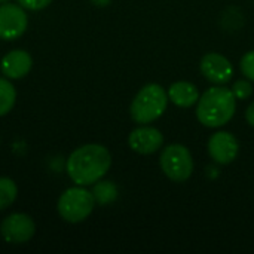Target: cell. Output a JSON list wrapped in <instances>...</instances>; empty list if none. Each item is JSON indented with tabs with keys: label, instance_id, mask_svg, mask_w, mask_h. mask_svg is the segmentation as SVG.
Segmentation results:
<instances>
[{
	"label": "cell",
	"instance_id": "1",
	"mask_svg": "<svg viewBox=\"0 0 254 254\" xmlns=\"http://www.w3.org/2000/svg\"><path fill=\"white\" fill-rule=\"evenodd\" d=\"M112 165L110 152L101 144L77 147L67 159V174L77 186H89L101 180Z\"/></svg>",
	"mask_w": 254,
	"mask_h": 254
},
{
	"label": "cell",
	"instance_id": "2",
	"mask_svg": "<svg viewBox=\"0 0 254 254\" xmlns=\"http://www.w3.org/2000/svg\"><path fill=\"white\" fill-rule=\"evenodd\" d=\"M196 104V118L207 128L226 125L237 110V98L232 89L225 86H213L207 89Z\"/></svg>",
	"mask_w": 254,
	"mask_h": 254
},
{
	"label": "cell",
	"instance_id": "3",
	"mask_svg": "<svg viewBox=\"0 0 254 254\" xmlns=\"http://www.w3.org/2000/svg\"><path fill=\"white\" fill-rule=\"evenodd\" d=\"M168 106V94L158 83H147L134 97L129 113L134 122L146 125L164 115Z\"/></svg>",
	"mask_w": 254,
	"mask_h": 254
},
{
	"label": "cell",
	"instance_id": "4",
	"mask_svg": "<svg viewBox=\"0 0 254 254\" xmlns=\"http://www.w3.org/2000/svg\"><path fill=\"white\" fill-rule=\"evenodd\" d=\"M95 205L92 192L82 186L67 189L58 199V213L68 223H80L89 217Z\"/></svg>",
	"mask_w": 254,
	"mask_h": 254
},
{
	"label": "cell",
	"instance_id": "5",
	"mask_svg": "<svg viewBox=\"0 0 254 254\" xmlns=\"http://www.w3.org/2000/svg\"><path fill=\"white\" fill-rule=\"evenodd\" d=\"M159 165L164 174L176 183L186 182L193 173V159L190 150L177 143L170 144L162 150Z\"/></svg>",
	"mask_w": 254,
	"mask_h": 254
},
{
	"label": "cell",
	"instance_id": "6",
	"mask_svg": "<svg viewBox=\"0 0 254 254\" xmlns=\"http://www.w3.org/2000/svg\"><path fill=\"white\" fill-rule=\"evenodd\" d=\"M28 19L21 4L3 3L0 4V39L13 40L24 34Z\"/></svg>",
	"mask_w": 254,
	"mask_h": 254
},
{
	"label": "cell",
	"instance_id": "7",
	"mask_svg": "<svg viewBox=\"0 0 254 254\" xmlns=\"http://www.w3.org/2000/svg\"><path fill=\"white\" fill-rule=\"evenodd\" d=\"M36 232V225L33 219L22 213H13L7 216L0 225V234L6 243L24 244L28 243Z\"/></svg>",
	"mask_w": 254,
	"mask_h": 254
},
{
	"label": "cell",
	"instance_id": "8",
	"mask_svg": "<svg viewBox=\"0 0 254 254\" xmlns=\"http://www.w3.org/2000/svg\"><path fill=\"white\" fill-rule=\"evenodd\" d=\"M240 152V143L234 134L226 131H219L213 134L208 140V153L210 156L222 165L234 162Z\"/></svg>",
	"mask_w": 254,
	"mask_h": 254
},
{
	"label": "cell",
	"instance_id": "9",
	"mask_svg": "<svg viewBox=\"0 0 254 254\" xmlns=\"http://www.w3.org/2000/svg\"><path fill=\"white\" fill-rule=\"evenodd\" d=\"M199 67L204 77L216 85H225L234 76V67L231 61L217 52L205 54L201 60Z\"/></svg>",
	"mask_w": 254,
	"mask_h": 254
},
{
	"label": "cell",
	"instance_id": "10",
	"mask_svg": "<svg viewBox=\"0 0 254 254\" xmlns=\"http://www.w3.org/2000/svg\"><path fill=\"white\" fill-rule=\"evenodd\" d=\"M129 147L140 155H150L158 152L164 144V135L153 127H140L131 131L128 137Z\"/></svg>",
	"mask_w": 254,
	"mask_h": 254
},
{
	"label": "cell",
	"instance_id": "11",
	"mask_svg": "<svg viewBox=\"0 0 254 254\" xmlns=\"http://www.w3.org/2000/svg\"><path fill=\"white\" fill-rule=\"evenodd\" d=\"M31 65H33L31 55L22 49L10 51L1 58V64H0L3 74L9 79H21L27 76L31 70Z\"/></svg>",
	"mask_w": 254,
	"mask_h": 254
},
{
	"label": "cell",
	"instance_id": "12",
	"mask_svg": "<svg viewBox=\"0 0 254 254\" xmlns=\"http://www.w3.org/2000/svg\"><path fill=\"white\" fill-rule=\"evenodd\" d=\"M167 94H168V100H171V103H174L176 106L183 107V109L192 107L199 100V92H198L196 86L186 80L174 82L170 86Z\"/></svg>",
	"mask_w": 254,
	"mask_h": 254
},
{
	"label": "cell",
	"instance_id": "13",
	"mask_svg": "<svg viewBox=\"0 0 254 254\" xmlns=\"http://www.w3.org/2000/svg\"><path fill=\"white\" fill-rule=\"evenodd\" d=\"M92 195H94L95 202L106 205V204L113 202L118 198V188L112 182H100L98 180L94 186Z\"/></svg>",
	"mask_w": 254,
	"mask_h": 254
},
{
	"label": "cell",
	"instance_id": "14",
	"mask_svg": "<svg viewBox=\"0 0 254 254\" xmlns=\"http://www.w3.org/2000/svg\"><path fill=\"white\" fill-rule=\"evenodd\" d=\"M15 100L16 92L13 85L9 80L0 77V116H4L12 110Z\"/></svg>",
	"mask_w": 254,
	"mask_h": 254
},
{
	"label": "cell",
	"instance_id": "15",
	"mask_svg": "<svg viewBox=\"0 0 254 254\" xmlns=\"http://www.w3.org/2000/svg\"><path fill=\"white\" fill-rule=\"evenodd\" d=\"M18 193L16 185L7 177H0V211L10 207Z\"/></svg>",
	"mask_w": 254,
	"mask_h": 254
},
{
	"label": "cell",
	"instance_id": "16",
	"mask_svg": "<svg viewBox=\"0 0 254 254\" xmlns=\"http://www.w3.org/2000/svg\"><path fill=\"white\" fill-rule=\"evenodd\" d=\"M232 92H234L235 98H238V100H246V98H249V97L253 94V85H252L249 80L240 79V80H237V82L234 83Z\"/></svg>",
	"mask_w": 254,
	"mask_h": 254
},
{
	"label": "cell",
	"instance_id": "17",
	"mask_svg": "<svg viewBox=\"0 0 254 254\" xmlns=\"http://www.w3.org/2000/svg\"><path fill=\"white\" fill-rule=\"evenodd\" d=\"M240 67H241V71L243 74L253 80L254 82V51L247 52L243 58H241V63H240Z\"/></svg>",
	"mask_w": 254,
	"mask_h": 254
},
{
	"label": "cell",
	"instance_id": "18",
	"mask_svg": "<svg viewBox=\"0 0 254 254\" xmlns=\"http://www.w3.org/2000/svg\"><path fill=\"white\" fill-rule=\"evenodd\" d=\"M52 0H18V3L24 7V9H30V10H40L43 7H46Z\"/></svg>",
	"mask_w": 254,
	"mask_h": 254
},
{
	"label": "cell",
	"instance_id": "19",
	"mask_svg": "<svg viewBox=\"0 0 254 254\" xmlns=\"http://www.w3.org/2000/svg\"><path fill=\"white\" fill-rule=\"evenodd\" d=\"M246 119H247V122L254 127V101L247 107V110H246Z\"/></svg>",
	"mask_w": 254,
	"mask_h": 254
},
{
	"label": "cell",
	"instance_id": "20",
	"mask_svg": "<svg viewBox=\"0 0 254 254\" xmlns=\"http://www.w3.org/2000/svg\"><path fill=\"white\" fill-rule=\"evenodd\" d=\"M91 1H92V4H95V6H98V7H104V6L110 4L112 0H91Z\"/></svg>",
	"mask_w": 254,
	"mask_h": 254
},
{
	"label": "cell",
	"instance_id": "21",
	"mask_svg": "<svg viewBox=\"0 0 254 254\" xmlns=\"http://www.w3.org/2000/svg\"><path fill=\"white\" fill-rule=\"evenodd\" d=\"M9 0H0V4H3V3H7Z\"/></svg>",
	"mask_w": 254,
	"mask_h": 254
}]
</instances>
